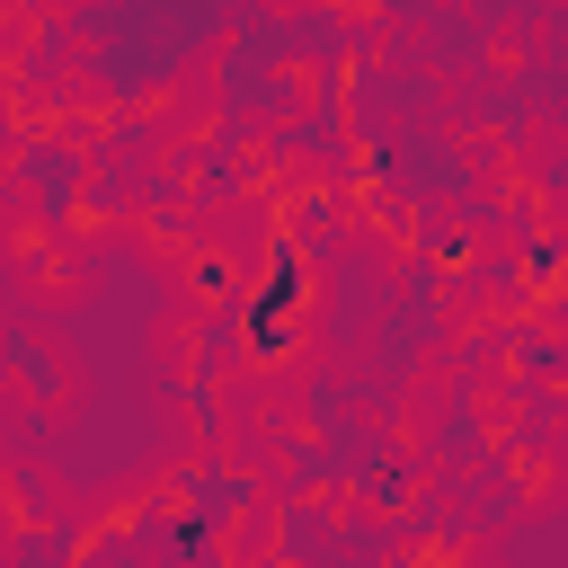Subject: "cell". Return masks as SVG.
<instances>
[{
	"label": "cell",
	"mask_w": 568,
	"mask_h": 568,
	"mask_svg": "<svg viewBox=\"0 0 568 568\" xmlns=\"http://www.w3.org/2000/svg\"><path fill=\"white\" fill-rule=\"evenodd\" d=\"M0 284H9L36 320L80 311V302L98 293V275H89V257L71 248L62 213H36V204H0Z\"/></svg>",
	"instance_id": "cell-1"
},
{
	"label": "cell",
	"mask_w": 568,
	"mask_h": 568,
	"mask_svg": "<svg viewBox=\"0 0 568 568\" xmlns=\"http://www.w3.org/2000/svg\"><path fill=\"white\" fill-rule=\"evenodd\" d=\"M80 399H89V373L44 328H9L0 320V408H18V417H71Z\"/></svg>",
	"instance_id": "cell-2"
},
{
	"label": "cell",
	"mask_w": 568,
	"mask_h": 568,
	"mask_svg": "<svg viewBox=\"0 0 568 568\" xmlns=\"http://www.w3.org/2000/svg\"><path fill=\"white\" fill-rule=\"evenodd\" d=\"M506 470H515V488H524V515H550L559 497H568V444H524V435H506Z\"/></svg>",
	"instance_id": "cell-3"
},
{
	"label": "cell",
	"mask_w": 568,
	"mask_h": 568,
	"mask_svg": "<svg viewBox=\"0 0 568 568\" xmlns=\"http://www.w3.org/2000/svg\"><path fill=\"white\" fill-rule=\"evenodd\" d=\"M559 337H568V302H559Z\"/></svg>",
	"instance_id": "cell-4"
}]
</instances>
